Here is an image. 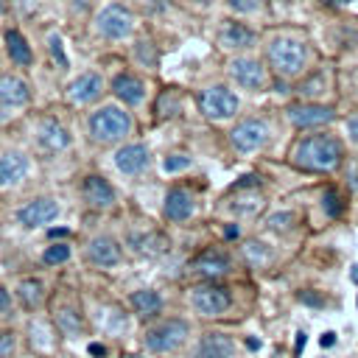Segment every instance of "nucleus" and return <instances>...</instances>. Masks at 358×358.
<instances>
[{
  "instance_id": "1",
  "label": "nucleus",
  "mask_w": 358,
  "mask_h": 358,
  "mask_svg": "<svg viewBox=\"0 0 358 358\" xmlns=\"http://www.w3.org/2000/svg\"><path fill=\"white\" fill-rule=\"evenodd\" d=\"M341 157H344L341 140L333 137V134H308L291 151L294 165L302 168V171H310V173H330V171H336L341 165Z\"/></svg>"
},
{
  "instance_id": "2",
  "label": "nucleus",
  "mask_w": 358,
  "mask_h": 358,
  "mask_svg": "<svg viewBox=\"0 0 358 358\" xmlns=\"http://www.w3.org/2000/svg\"><path fill=\"white\" fill-rule=\"evenodd\" d=\"M266 59H268V67L280 78H296L308 67V45L296 36L282 34V36H274L266 45Z\"/></svg>"
},
{
  "instance_id": "3",
  "label": "nucleus",
  "mask_w": 358,
  "mask_h": 358,
  "mask_svg": "<svg viewBox=\"0 0 358 358\" xmlns=\"http://www.w3.org/2000/svg\"><path fill=\"white\" fill-rule=\"evenodd\" d=\"M131 115L115 103L109 106H101L90 115L87 120V129H90V137L95 143H120L131 134Z\"/></svg>"
},
{
  "instance_id": "4",
  "label": "nucleus",
  "mask_w": 358,
  "mask_h": 358,
  "mask_svg": "<svg viewBox=\"0 0 358 358\" xmlns=\"http://www.w3.org/2000/svg\"><path fill=\"white\" fill-rule=\"evenodd\" d=\"M187 336H190V324L185 319H165V322H159L157 327H151L143 336V344H145V350L162 355V352L179 350Z\"/></svg>"
},
{
  "instance_id": "5",
  "label": "nucleus",
  "mask_w": 358,
  "mask_h": 358,
  "mask_svg": "<svg viewBox=\"0 0 358 358\" xmlns=\"http://www.w3.org/2000/svg\"><path fill=\"white\" fill-rule=\"evenodd\" d=\"M196 101H199L201 115L210 117V120H227V117H232V115L238 112V106H241L238 95H235L229 87H224V84H210V87H204Z\"/></svg>"
},
{
  "instance_id": "6",
  "label": "nucleus",
  "mask_w": 358,
  "mask_h": 358,
  "mask_svg": "<svg viewBox=\"0 0 358 358\" xmlns=\"http://www.w3.org/2000/svg\"><path fill=\"white\" fill-rule=\"evenodd\" d=\"M227 73H229V78H232L238 87H243V90H249V92H260V90H266V84H268V76H266L263 62H260V59H252V56H235V59L227 64Z\"/></svg>"
},
{
  "instance_id": "7",
  "label": "nucleus",
  "mask_w": 358,
  "mask_h": 358,
  "mask_svg": "<svg viewBox=\"0 0 358 358\" xmlns=\"http://www.w3.org/2000/svg\"><path fill=\"white\" fill-rule=\"evenodd\" d=\"M229 143L241 154H249V151L263 148L268 143V126H266V120H260V117H243V120H238L232 126V131H229Z\"/></svg>"
},
{
  "instance_id": "8",
  "label": "nucleus",
  "mask_w": 358,
  "mask_h": 358,
  "mask_svg": "<svg viewBox=\"0 0 358 358\" xmlns=\"http://www.w3.org/2000/svg\"><path fill=\"white\" fill-rule=\"evenodd\" d=\"M95 28H98V34L101 36H106V39H126L131 31H134V14L126 8V6H117V3H112V6H106L98 17H95Z\"/></svg>"
},
{
  "instance_id": "9",
  "label": "nucleus",
  "mask_w": 358,
  "mask_h": 358,
  "mask_svg": "<svg viewBox=\"0 0 358 358\" xmlns=\"http://www.w3.org/2000/svg\"><path fill=\"white\" fill-rule=\"evenodd\" d=\"M229 305H232V294L224 285L207 282V285L193 288V308L199 316H224Z\"/></svg>"
},
{
  "instance_id": "10",
  "label": "nucleus",
  "mask_w": 358,
  "mask_h": 358,
  "mask_svg": "<svg viewBox=\"0 0 358 358\" xmlns=\"http://www.w3.org/2000/svg\"><path fill=\"white\" fill-rule=\"evenodd\" d=\"M288 120L296 126V129H319V126H327L336 120V112L333 106H324V103H316V101H302V103H291L285 109Z\"/></svg>"
},
{
  "instance_id": "11",
  "label": "nucleus",
  "mask_w": 358,
  "mask_h": 358,
  "mask_svg": "<svg viewBox=\"0 0 358 358\" xmlns=\"http://www.w3.org/2000/svg\"><path fill=\"white\" fill-rule=\"evenodd\" d=\"M59 215V201L50 199V196H39V199H31L28 204H22L17 210V221L28 229L34 227H42V224H50L53 218Z\"/></svg>"
},
{
  "instance_id": "12",
  "label": "nucleus",
  "mask_w": 358,
  "mask_h": 358,
  "mask_svg": "<svg viewBox=\"0 0 358 358\" xmlns=\"http://www.w3.org/2000/svg\"><path fill=\"white\" fill-rule=\"evenodd\" d=\"M101 92H103V78H101V73H95V70L81 73V76L67 87V98H70V103H76V106L92 103Z\"/></svg>"
},
{
  "instance_id": "13",
  "label": "nucleus",
  "mask_w": 358,
  "mask_h": 358,
  "mask_svg": "<svg viewBox=\"0 0 358 358\" xmlns=\"http://www.w3.org/2000/svg\"><path fill=\"white\" fill-rule=\"evenodd\" d=\"M148 159H151V154H148V148L143 143H129V145L115 151V168L120 173H126V176L143 173L148 168Z\"/></svg>"
},
{
  "instance_id": "14",
  "label": "nucleus",
  "mask_w": 358,
  "mask_h": 358,
  "mask_svg": "<svg viewBox=\"0 0 358 358\" xmlns=\"http://www.w3.org/2000/svg\"><path fill=\"white\" fill-rule=\"evenodd\" d=\"M81 196H84V201H87L90 207H95V210H109V207L115 204V187H112L103 176H98V173L84 176V182H81Z\"/></svg>"
},
{
  "instance_id": "15",
  "label": "nucleus",
  "mask_w": 358,
  "mask_h": 358,
  "mask_svg": "<svg viewBox=\"0 0 358 358\" xmlns=\"http://www.w3.org/2000/svg\"><path fill=\"white\" fill-rule=\"evenodd\" d=\"M87 257H90V263L98 266V268H112V266L120 263L123 255H120V243H117L115 238H109V235H98V238L90 241V246H87Z\"/></svg>"
},
{
  "instance_id": "16",
  "label": "nucleus",
  "mask_w": 358,
  "mask_h": 358,
  "mask_svg": "<svg viewBox=\"0 0 358 358\" xmlns=\"http://www.w3.org/2000/svg\"><path fill=\"white\" fill-rule=\"evenodd\" d=\"M255 39H257V34L246 22H235V20H224V25L218 31V42L227 50H246L255 45Z\"/></svg>"
},
{
  "instance_id": "17",
  "label": "nucleus",
  "mask_w": 358,
  "mask_h": 358,
  "mask_svg": "<svg viewBox=\"0 0 358 358\" xmlns=\"http://www.w3.org/2000/svg\"><path fill=\"white\" fill-rule=\"evenodd\" d=\"M193 210H196V201H193L190 190H185V187H171L168 190L165 204H162V213H165L168 221H176V224L187 221L193 215Z\"/></svg>"
},
{
  "instance_id": "18",
  "label": "nucleus",
  "mask_w": 358,
  "mask_h": 358,
  "mask_svg": "<svg viewBox=\"0 0 358 358\" xmlns=\"http://www.w3.org/2000/svg\"><path fill=\"white\" fill-rule=\"evenodd\" d=\"M190 268H193L196 274H204V277L213 280V277H224V274H229L232 260H229L224 252H218V249H204L199 257H193Z\"/></svg>"
},
{
  "instance_id": "19",
  "label": "nucleus",
  "mask_w": 358,
  "mask_h": 358,
  "mask_svg": "<svg viewBox=\"0 0 358 358\" xmlns=\"http://www.w3.org/2000/svg\"><path fill=\"white\" fill-rule=\"evenodd\" d=\"M36 143L45 151H64L70 145V134H67V129L56 117H45L39 123V129H36Z\"/></svg>"
},
{
  "instance_id": "20",
  "label": "nucleus",
  "mask_w": 358,
  "mask_h": 358,
  "mask_svg": "<svg viewBox=\"0 0 358 358\" xmlns=\"http://www.w3.org/2000/svg\"><path fill=\"white\" fill-rule=\"evenodd\" d=\"M28 173V157L22 151H6L0 154V187L20 185Z\"/></svg>"
},
{
  "instance_id": "21",
  "label": "nucleus",
  "mask_w": 358,
  "mask_h": 358,
  "mask_svg": "<svg viewBox=\"0 0 358 358\" xmlns=\"http://www.w3.org/2000/svg\"><path fill=\"white\" fill-rule=\"evenodd\" d=\"M31 101V87L20 78V76H11V73H6V76H0V103L3 106H25Z\"/></svg>"
},
{
  "instance_id": "22",
  "label": "nucleus",
  "mask_w": 358,
  "mask_h": 358,
  "mask_svg": "<svg viewBox=\"0 0 358 358\" xmlns=\"http://www.w3.org/2000/svg\"><path fill=\"white\" fill-rule=\"evenodd\" d=\"M112 92H115L123 103L137 106V103H143V98H145V84H143V78H137V76H131V73H117L115 81H112Z\"/></svg>"
},
{
  "instance_id": "23",
  "label": "nucleus",
  "mask_w": 358,
  "mask_h": 358,
  "mask_svg": "<svg viewBox=\"0 0 358 358\" xmlns=\"http://www.w3.org/2000/svg\"><path fill=\"white\" fill-rule=\"evenodd\" d=\"M235 341L227 333H204L196 350V358H232Z\"/></svg>"
},
{
  "instance_id": "24",
  "label": "nucleus",
  "mask_w": 358,
  "mask_h": 358,
  "mask_svg": "<svg viewBox=\"0 0 358 358\" xmlns=\"http://www.w3.org/2000/svg\"><path fill=\"white\" fill-rule=\"evenodd\" d=\"M129 243H131V249L137 255H148V257H157V255H162L168 249V238L162 232H154V229L151 232H143V235L131 232L129 235Z\"/></svg>"
},
{
  "instance_id": "25",
  "label": "nucleus",
  "mask_w": 358,
  "mask_h": 358,
  "mask_svg": "<svg viewBox=\"0 0 358 358\" xmlns=\"http://www.w3.org/2000/svg\"><path fill=\"white\" fill-rule=\"evenodd\" d=\"M129 302H131V310H134L140 319H151V316H157V313L162 310V296H159L157 291H151V288L134 291V294L129 296Z\"/></svg>"
},
{
  "instance_id": "26",
  "label": "nucleus",
  "mask_w": 358,
  "mask_h": 358,
  "mask_svg": "<svg viewBox=\"0 0 358 358\" xmlns=\"http://www.w3.org/2000/svg\"><path fill=\"white\" fill-rule=\"evenodd\" d=\"M17 296H20L22 308L36 310V308L45 302V285H42V280H36V277H25V280L17 285Z\"/></svg>"
},
{
  "instance_id": "27",
  "label": "nucleus",
  "mask_w": 358,
  "mask_h": 358,
  "mask_svg": "<svg viewBox=\"0 0 358 358\" xmlns=\"http://www.w3.org/2000/svg\"><path fill=\"white\" fill-rule=\"evenodd\" d=\"M6 50H8L11 62L20 64V67H28L34 62V53H31L28 42H25V36L20 31H6Z\"/></svg>"
},
{
  "instance_id": "28",
  "label": "nucleus",
  "mask_w": 358,
  "mask_h": 358,
  "mask_svg": "<svg viewBox=\"0 0 358 358\" xmlns=\"http://www.w3.org/2000/svg\"><path fill=\"white\" fill-rule=\"evenodd\" d=\"M327 87H330V73H327V70H316V73H310L308 78H302V84L296 87V92H299V98L313 101V98L324 95Z\"/></svg>"
},
{
  "instance_id": "29",
  "label": "nucleus",
  "mask_w": 358,
  "mask_h": 358,
  "mask_svg": "<svg viewBox=\"0 0 358 358\" xmlns=\"http://www.w3.org/2000/svg\"><path fill=\"white\" fill-rule=\"evenodd\" d=\"M263 207H266V199H263L257 190H249V193L241 190V193L232 199V204H229V210H232L235 215H257Z\"/></svg>"
},
{
  "instance_id": "30",
  "label": "nucleus",
  "mask_w": 358,
  "mask_h": 358,
  "mask_svg": "<svg viewBox=\"0 0 358 358\" xmlns=\"http://www.w3.org/2000/svg\"><path fill=\"white\" fill-rule=\"evenodd\" d=\"M322 210H324V215H330V218H338V215L344 213V201H341V196H338L336 187H327V190L322 193Z\"/></svg>"
},
{
  "instance_id": "31",
  "label": "nucleus",
  "mask_w": 358,
  "mask_h": 358,
  "mask_svg": "<svg viewBox=\"0 0 358 358\" xmlns=\"http://www.w3.org/2000/svg\"><path fill=\"white\" fill-rule=\"evenodd\" d=\"M243 257L249 260V266H263L271 260V252L266 249V243H257V241H249L243 246Z\"/></svg>"
},
{
  "instance_id": "32",
  "label": "nucleus",
  "mask_w": 358,
  "mask_h": 358,
  "mask_svg": "<svg viewBox=\"0 0 358 358\" xmlns=\"http://www.w3.org/2000/svg\"><path fill=\"white\" fill-rule=\"evenodd\" d=\"M42 260H45L48 266H59V263H67V260H70V246L59 241V243H53V246H48V249H45Z\"/></svg>"
},
{
  "instance_id": "33",
  "label": "nucleus",
  "mask_w": 358,
  "mask_h": 358,
  "mask_svg": "<svg viewBox=\"0 0 358 358\" xmlns=\"http://www.w3.org/2000/svg\"><path fill=\"white\" fill-rule=\"evenodd\" d=\"M134 56H137L140 64H145V67H157V48H154L148 39H140V42L134 45Z\"/></svg>"
},
{
  "instance_id": "34",
  "label": "nucleus",
  "mask_w": 358,
  "mask_h": 358,
  "mask_svg": "<svg viewBox=\"0 0 358 358\" xmlns=\"http://www.w3.org/2000/svg\"><path fill=\"white\" fill-rule=\"evenodd\" d=\"M48 50H50L53 62L64 70V67H67V56H64V48H62V36H59V34H48Z\"/></svg>"
},
{
  "instance_id": "35",
  "label": "nucleus",
  "mask_w": 358,
  "mask_h": 358,
  "mask_svg": "<svg viewBox=\"0 0 358 358\" xmlns=\"http://www.w3.org/2000/svg\"><path fill=\"white\" fill-rule=\"evenodd\" d=\"M56 324L64 330V333H76L78 327H81V319H78V313L76 310H70V308H64L59 316H56Z\"/></svg>"
},
{
  "instance_id": "36",
  "label": "nucleus",
  "mask_w": 358,
  "mask_h": 358,
  "mask_svg": "<svg viewBox=\"0 0 358 358\" xmlns=\"http://www.w3.org/2000/svg\"><path fill=\"white\" fill-rule=\"evenodd\" d=\"M224 3L235 14H255V11L263 8V0H224Z\"/></svg>"
},
{
  "instance_id": "37",
  "label": "nucleus",
  "mask_w": 358,
  "mask_h": 358,
  "mask_svg": "<svg viewBox=\"0 0 358 358\" xmlns=\"http://www.w3.org/2000/svg\"><path fill=\"white\" fill-rule=\"evenodd\" d=\"M294 221H296L294 213H277V215L268 218V229H274V232H288V229L294 227Z\"/></svg>"
},
{
  "instance_id": "38",
  "label": "nucleus",
  "mask_w": 358,
  "mask_h": 358,
  "mask_svg": "<svg viewBox=\"0 0 358 358\" xmlns=\"http://www.w3.org/2000/svg\"><path fill=\"white\" fill-rule=\"evenodd\" d=\"M187 165H190V157H185V154H171V157L162 159V171H168V173H176Z\"/></svg>"
},
{
  "instance_id": "39",
  "label": "nucleus",
  "mask_w": 358,
  "mask_h": 358,
  "mask_svg": "<svg viewBox=\"0 0 358 358\" xmlns=\"http://www.w3.org/2000/svg\"><path fill=\"white\" fill-rule=\"evenodd\" d=\"M302 305H310V308H324V296L319 294V291H313V288H308V291H299V296H296Z\"/></svg>"
},
{
  "instance_id": "40",
  "label": "nucleus",
  "mask_w": 358,
  "mask_h": 358,
  "mask_svg": "<svg viewBox=\"0 0 358 358\" xmlns=\"http://www.w3.org/2000/svg\"><path fill=\"white\" fill-rule=\"evenodd\" d=\"M14 347H17V336L11 330H3L0 333V358H11Z\"/></svg>"
},
{
  "instance_id": "41",
  "label": "nucleus",
  "mask_w": 358,
  "mask_h": 358,
  "mask_svg": "<svg viewBox=\"0 0 358 358\" xmlns=\"http://www.w3.org/2000/svg\"><path fill=\"white\" fill-rule=\"evenodd\" d=\"M260 185V176H255V173H246L241 182H235V190H243V187H257Z\"/></svg>"
},
{
  "instance_id": "42",
  "label": "nucleus",
  "mask_w": 358,
  "mask_h": 358,
  "mask_svg": "<svg viewBox=\"0 0 358 358\" xmlns=\"http://www.w3.org/2000/svg\"><path fill=\"white\" fill-rule=\"evenodd\" d=\"M347 134H350L352 143H358V112L352 117H347Z\"/></svg>"
},
{
  "instance_id": "43",
  "label": "nucleus",
  "mask_w": 358,
  "mask_h": 358,
  "mask_svg": "<svg viewBox=\"0 0 358 358\" xmlns=\"http://www.w3.org/2000/svg\"><path fill=\"white\" fill-rule=\"evenodd\" d=\"M11 310V296H8V291L0 285V313H8Z\"/></svg>"
},
{
  "instance_id": "44",
  "label": "nucleus",
  "mask_w": 358,
  "mask_h": 358,
  "mask_svg": "<svg viewBox=\"0 0 358 358\" xmlns=\"http://www.w3.org/2000/svg\"><path fill=\"white\" fill-rule=\"evenodd\" d=\"M347 185H350V190L358 193V162L350 168V173H347Z\"/></svg>"
},
{
  "instance_id": "45",
  "label": "nucleus",
  "mask_w": 358,
  "mask_h": 358,
  "mask_svg": "<svg viewBox=\"0 0 358 358\" xmlns=\"http://www.w3.org/2000/svg\"><path fill=\"white\" fill-rule=\"evenodd\" d=\"M87 352H90L92 358H103V355H106V347H103V344H98V341H92V344L87 347Z\"/></svg>"
},
{
  "instance_id": "46",
  "label": "nucleus",
  "mask_w": 358,
  "mask_h": 358,
  "mask_svg": "<svg viewBox=\"0 0 358 358\" xmlns=\"http://www.w3.org/2000/svg\"><path fill=\"white\" fill-rule=\"evenodd\" d=\"M238 235H241V229H238L235 224H229V227H224V238H227V241H235Z\"/></svg>"
},
{
  "instance_id": "47",
  "label": "nucleus",
  "mask_w": 358,
  "mask_h": 358,
  "mask_svg": "<svg viewBox=\"0 0 358 358\" xmlns=\"http://www.w3.org/2000/svg\"><path fill=\"white\" fill-rule=\"evenodd\" d=\"M319 344H322V350H327V347H333V344H336V333H324V336L319 338Z\"/></svg>"
},
{
  "instance_id": "48",
  "label": "nucleus",
  "mask_w": 358,
  "mask_h": 358,
  "mask_svg": "<svg viewBox=\"0 0 358 358\" xmlns=\"http://www.w3.org/2000/svg\"><path fill=\"white\" fill-rule=\"evenodd\" d=\"M305 344H308V336H305V333H296V347H294V352H296V355H299V352H302V347H305Z\"/></svg>"
},
{
  "instance_id": "49",
  "label": "nucleus",
  "mask_w": 358,
  "mask_h": 358,
  "mask_svg": "<svg viewBox=\"0 0 358 358\" xmlns=\"http://www.w3.org/2000/svg\"><path fill=\"white\" fill-rule=\"evenodd\" d=\"M324 6H333V8H344V6H350L352 0H322Z\"/></svg>"
},
{
  "instance_id": "50",
  "label": "nucleus",
  "mask_w": 358,
  "mask_h": 358,
  "mask_svg": "<svg viewBox=\"0 0 358 358\" xmlns=\"http://www.w3.org/2000/svg\"><path fill=\"white\" fill-rule=\"evenodd\" d=\"M48 235H50V238H64L67 229H62V227H59V229H48Z\"/></svg>"
},
{
  "instance_id": "51",
  "label": "nucleus",
  "mask_w": 358,
  "mask_h": 358,
  "mask_svg": "<svg viewBox=\"0 0 358 358\" xmlns=\"http://www.w3.org/2000/svg\"><path fill=\"white\" fill-rule=\"evenodd\" d=\"M246 347L249 350H260V338H246Z\"/></svg>"
},
{
  "instance_id": "52",
  "label": "nucleus",
  "mask_w": 358,
  "mask_h": 358,
  "mask_svg": "<svg viewBox=\"0 0 358 358\" xmlns=\"http://www.w3.org/2000/svg\"><path fill=\"white\" fill-rule=\"evenodd\" d=\"M350 277H352V282L358 285V266H352V268H350Z\"/></svg>"
},
{
  "instance_id": "53",
  "label": "nucleus",
  "mask_w": 358,
  "mask_h": 358,
  "mask_svg": "<svg viewBox=\"0 0 358 358\" xmlns=\"http://www.w3.org/2000/svg\"><path fill=\"white\" fill-rule=\"evenodd\" d=\"M193 3H199V6H210V3H215V0H193Z\"/></svg>"
},
{
  "instance_id": "54",
  "label": "nucleus",
  "mask_w": 358,
  "mask_h": 358,
  "mask_svg": "<svg viewBox=\"0 0 358 358\" xmlns=\"http://www.w3.org/2000/svg\"><path fill=\"white\" fill-rule=\"evenodd\" d=\"M6 8H8V6H6V0H0V17L6 14Z\"/></svg>"
},
{
  "instance_id": "55",
  "label": "nucleus",
  "mask_w": 358,
  "mask_h": 358,
  "mask_svg": "<svg viewBox=\"0 0 358 358\" xmlns=\"http://www.w3.org/2000/svg\"><path fill=\"white\" fill-rule=\"evenodd\" d=\"M355 302H358V299H355Z\"/></svg>"
}]
</instances>
